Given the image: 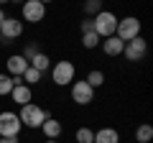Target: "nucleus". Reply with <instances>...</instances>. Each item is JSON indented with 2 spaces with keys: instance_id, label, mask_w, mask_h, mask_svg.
<instances>
[{
  "instance_id": "nucleus-1",
  "label": "nucleus",
  "mask_w": 153,
  "mask_h": 143,
  "mask_svg": "<svg viewBox=\"0 0 153 143\" xmlns=\"http://www.w3.org/2000/svg\"><path fill=\"white\" fill-rule=\"evenodd\" d=\"M18 118H21L23 128H41L44 120L49 118V112H46L41 105H36V102H26V105H21Z\"/></svg>"
},
{
  "instance_id": "nucleus-2",
  "label": "nucleus",
  "mask_w": 153,
  "mask_h": 143,
  "mask_svg": "<svg viewBox=\"0 0 153 143\" xmlns=\"http://www.w3.org/2000/svg\"><path fill=\"white\" fill-rule=\"evenodd\" d=\"M23 130V123L18 118V112L3 110L0 112V138H18Z\"/></svg>"
},
{
  "instance_id": "nucleus-3",
  "label": "nucleus",
  "mask_w": 153,
  "mask_h": 143,
  "mask_svg": "<svg viewBox=\"0 0 153 143\" xmlns=\"http://www.w3.org/2000/svg\"><path fill=\"white\" fill-rule=\"evenodd\" d=\"M94 21V33L100 39H107V36H115V28H117V16L110 10H100L97 16L92 18Z\"/></svg>"
},
{
  "instance_id": "nucleus-4",
  "label": "nucleus",
  "mask_w": 153,
  "mask_h": 143,
  "mask_svg": "<svg viewBox=\"0 0 153 143\" xmlns=\"http://www.w3.org/2000/svg\"><path fill=\"white\" fill-rule=\"evenodd\" d=\"M74 64L71 61H56L54 66H51V79H54V84H59V87H66V84L74 82Z\"/></svg>"
},
{
  "instance_id": "nucleus-5",
  "label": "nucleus",
  "mask_w": 153,
  "mask_h": 143,
  "mask_svg": "<svg viewBox=\"0 0 153 143\" xmlns=\"http://www.w3.org/2000/svg\"><path fill=\"white\" fill-rule=\"evenodd\" d=\"M115 36L123 41H130L135 36H140V21L135 16H125L123 21H117V28H115Z\"/></svg>"
},
{
  "instance_id": "nucleus-6",
  "label": "nucleus",
  "mask_w": 153,
  "mask_h": 143,
  "mask_svg": "<svg viewBox=\"0 0 153 143\" xmlns=\"http://www.w3.org/2000/svg\"><path fill=\"white\" fill-rule=\"evenodd\" d=\"M21 16H23V21H28V23H41L46 18V5L38 3V0H23Z\"/></svg>"
},
{
  "instance_id": "nucleus-7",
  "label": "nucleus",
  "mask_w": 153,
  "mask_h": 143,
  "mask_svg": "<svg viewBox=\"0 0 153 143\" xmlns=\"http://www.w3.org/2000/svg\"><path fill=\"white\" fill-rule=\"evenodd\" d=\"M148 54V41L143 36H135V39L125 41V49H123V56L128 61H140L143 56Z\"/></svg>"
},
{
  "instance_id": "nucleus-8",
  "label": "nucleus",
  "mask_w": 153,
  "mask_h": 143,
  "mask_svg": "<svg viewBox=\"0 0 153 143\" xmlns=\"http://www.w3.org/2000/svg\"><path fill=\"white\" fill-rule=\"evenodd\" d=\"M71 100H74L76 105H89L94 100V87H89L84 79L71 82Z\"/></svg>"
},
{
  "instance_id": "nucleus-9",
  "label": "nucleus",
  "mask_w": 153,
  "mask_h": 143,
  "mask_svg": "<svg viewBox=\"0 0 153 143\" xmlns=\"http://www.w3.org/2000/svg\"><path fill=\"white\" fill-rule=\"evenodd\" d=\"M18 36H23V21H16V18H5L0 23V39L16 41Z\"/></svg>"
},
{
  "instance_id": "nucleus-10",
  "label": "nucleus",
  "mask_w": 153,
  "mask_h": 143,
  "mask_svg": "<svg viewBox=\"0 0 153 143\" xmlns=\"http://www.w3.org/2000/svg\"><path fill=\"white\" fill-rule=\"evenodd\" d=\"M5 66H8V74H10V77H23V72L28 69V61L23 59L21 54H13V56H8Z\"/></svg>"
},
{
  "instance_id": "nucleus-11",
  "label": "nucleus",
  "mask_w": 153,
  "mask_h": 143,
  "mask_svg": "<svg viewBox=\"0 0 153 143\" xmlns=\"http://www.w3.org/2000/svg\"><path fill=\"white\" fill-rule=\"evenodd\" d=\"M102 51L107 56H120L123 54V49H125V41L123 39H117V36H107V39H102Z\"/></svg>"
},
{
  "instance_id": "nucleus-12",
  "label": "nucleus",
  "mask_w": 153,
  "mask_h": 143,
  "mask_svg": "<svg viewBox=\"0 0 153 143\" xmlns=\"http://www.w3.org/2000/svg\"><path fill=\"white\" fill-rule=\"evenodd\" d=\"M41 130H44L46 138H54V141H59V136H61V130H64V125H61L56 118H46L44 125H41Z\"/></svg>"
},
{
  "instance_id": "nucleus-13",
  "label": "nucleus",
  "mask_w": 153,
  "mask_h": 143,
  "mask_svg": "<svg viewBox=\"0 0 153 143\" xmlns=\"http://www.w3.org/2000/svg\"><path fill=\"white\" fill-rule=\"evenodd\" d=\"M31 87H28V84H16V87L10 89V97H13V102L16 105H26V102H31Z\"/></svg>"
},
{
  "instance_id": "nucleus-14",
  "label": "nucleus",
  "mask_w": 153,
  "mask_h": 143,
  "mask_svg": "<svg viewBox=\"0 0 153 143\" xmlns=\"http://www.w3.org/2000/svg\"><path fill=\"white\" fill-rule=\"evenodd\" d=\"M92 143H120V133L115 128H100L94 133V141Z\"/></svg>"
},
{
  "instance_id": "nucleus-15",
  "label": "nucleus",
  "mask_w": 153,
  "mask_h": 143,
  "mask_svg": "<svg viewBox=\"0 0 153 143\" xmlns=\"http://www.w3.org/2000/svg\"><path fill=\"white\" fill-rule=\"evenodd\" d=\"M28 66H33L36 72H41V74H44V72H49V69H51V59L44 54V51H38V54L33 56L31 61H28Z\"/></svg>"
},
{
  "instance_id": "nucleus-16",
  "label": "nucleus",
  "mask_w": 153,
  "mask_h": 143,
  "mask_svg": "<svg viewBox=\"0 0 153 143\" xmlns=\"http://www.w3.org/2000/svg\"><path fill=\"white\" fill-rule=\"evenodd\" d=\"M21 82H23L21 77H10V74H0V97L10 95V89L16 87V84H21Z\"/></svg>"
},
{
  "instance_id": "nucleus-17",
  "label": "nucleus",
  "mask_w": 153,
  "mask_h": 143,
  "mask_svg": "<svg viewBox=\"0 0 153 143\" xmlns=\"http://www.w3.org/2000/svg\"><path fill=\"white\" fill-rule=\"evenodd\" d=\"M151 138H153V125H148V123L138 125V130H135V141L138 143H151Z\"/></svg>"
},
{
  "instance_id": "nucleus-18",
  "label": "nucleus",
  "mask_w": 153,
  "mask_h": 143,
  "mask_svg": "<svg viewBox=\"0 0 153 143\" xmlns=\"http://www.w3.org/2000/svg\"><path fill=\"white\" fill-rule=\"evenodd\" d=\"M102 44V39H100L94 31H87V33H82V46L84 49H97V46Z\"/></svg>"
},
{
  "instance_id": "nucleus-19",
  "label": "nucleus",
  "mask_w": 153,
  "mask_h": 143,
  "mask_svg": "<svg viewBox=\"0 0 153 143\" xmlns=\"http://www.w3.org/2000/svg\"><path fill=\"white\" fill-rule=\"evenodd\" d=\"M84 82H87L89 87H102V84H105V74H102L100 69H92V72L87 74V79H84Z\"/></svg>"
},
{
  "instance_id": "nucleus-20",
  "label": "nucleus",
  "mask_w": 153,
  "mask_h": 143,
  "mask_svg": "<svg viewBox=\"0 0 153 143\" xmlns=\"http://www.w3.org/2000/svg\"><path fill=\"white\" fill-rule=\"evenodd\" d=\"M23 84H28V87H31V84H36V82H41V72H36L33 69V66H28L26 72H23Z\"/></svg>"
},
{
  "instance_id": "nucleus-21",
  "label": "nucleus",
  "mask_w": 153,
  "mask_h": 143,
  "mask_svg": "<svg viewBox=\"0 0 153 143\" xmlns=\"http://www.w3.org/2000/svg\"><path fill=\"white\" fill-rule=\"evenodd\" d=\"M100 10H102V0H84V13L89 18H94Z\"/></svg>"
},
{
  "instance_id": "nucleus-22",
  "label": "nucleus",
  "mask_w": 153,
  "mask_h": 143,
  "mask_svg": "<svg viewBox=\"0 0 153 143\" xmlns=\"http://www.w3.org/2000/svg\"><path fill=\"white\" fill-rule=\"evenodd\" d=\"M92 141H94L92 128H79V130H76V143H92Z\"/></svg>"
},
{
  "instance_id": "nucleus-23",
  "label": "nucleus",
  "mask_w": 153,
  "mask_h": 143,
  "mask_svg": "<svg viewBox=\"0 0 153 143\" xmlns=\"http://www.w3.org/2000/svg\"><path fill=\"white\" fill-rule=\"evenodd\" d=\"M36 54H38V46H36V44H28V46H26V51H23L21 56H23L26 61H31V59H33Z\"/></svg>"
},
{
  "instance_id": "nucleus-24",
  "label": "nucleus",
  "mask_w": 153,
  "mask_h": 143,
  "mask_svg": "<svg viewBox=\"0 0 153 143\" xmlns=\"http://www.w3.org/2000/svg\"><path fill=\"white\" fill-rule=\"evenodd\" d=\"M87 31H94V21H92V18L82 21V33H87Z\"/></svg>"
},
{
  "instance_id": "nucleus-25",
  "label": "nucleus",
  "mask_w": 153,
  "mask_h": 143,
  "mask_svg": "<svg viewBox=\"0 0 153 143\" xmlns=\"http://www.w3.org/2000/svg\"><path fill=\"white\" fill-rule=\"evenodd\" d=\"M0 143H18V138H0Z\"/></svg>"
},
{
  "instance_id": "nucleus-26",
  "label": "nucleus",
  "mask_w": 153,
  "mask_h": 143,
  "mask_svg": "<svg viewBox=\"0 0 153 143\" xmlns=\"http://www.w3.org/2000/svg\"><path fill=\"white\" fill-rule=\"evenodd\" d=\"M5 18H8V16H5V10H3V8H0V23L5 21Z\"/></svg>"
},
{
  "instance_id": "nucleus-27",
  "label": "nucleus",
  "mask_w": 153,
  "mask_h": 143,
  "mask_svg": "<svg viewBox=\"0 0 153 143\" xmlns=\"http://www.w3.org/2000/svg\"><path fill=\"white\" fill-rule=\"evenodd\" d=\"M38 3H44V5H49V3H54V0H38Z\"/></svg>"
},
{
  "instance_id": "nucleus-28",
  "label": "nucleus",
  "mask_w": 153,
  "mask_h": 143,
  "mask_svg": "<svg viewBox=\"0 0 153 143\" xmlns=\"http://www.w3.org/2000/svg\"><path fill=\"white\" fill-rule=\"evenodd\" d=\"M46 143H59V141H54V138H46Z\"/></svg>"
},
{
  "instance_id": "nucleus-29",
  "label": "nucleus",
  "mask_w": 153,
  "mask_h": 143,
  "mask_svg": "<svg viewBox=\"0 0 153 143\" xmlns=\"http://www.w3.org/2000/svg\"><path fill=\"white\" fill-rule=\"evenodd\" d=\"M8 3H21V5H23V0H8Z\"/></svg>"
},
{
  "instance_id": "nucleus-30",
  "label": "nucleus",
  "mask_w": 153,
  "mask_h": 143,
  "mask_svg": "<svg viewBox=\"0 0 153 143\" xmlns=\"http://www.w3.org/2000/svg\"><path fill=\"white\" fill-rule=\"evenodd\" d=\"M5 3H8V0H0V8H3V5H5Z\"/></svg>"
},
{
  "instance_id": "nucleus-31",
  "label": "nucleus",
  "mask_w": 153,
  "mask_h": 143,
  "mask_svg": "<svg viewBox=\"0 0 153 143\" xmlns=\"http://www.w3.org/2000/svg\"><path fill=\"white\" fill-rule=\"evenodd\" d=\"M0 41H3V39H0Z\"/></svg>"
}]
</instances>
